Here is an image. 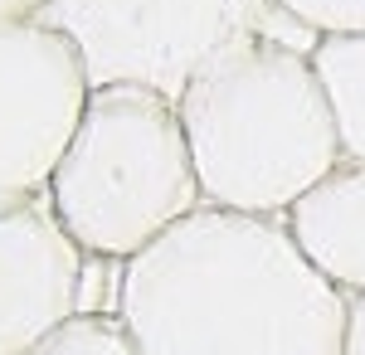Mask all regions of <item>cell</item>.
<instances>
[{"instance_id":"52a82bcc","label":"cell","mask_w":365,"mask_h":355,"mask_svg":"<svg viewBox=\"0 0 365 355\" xmlns=\"http://www.w3.org/2000/svg\"><path fill=\"white\" fill-rule=\"evenodd\" d=\"M312 63L341 132V156L365 161V34H317Z\"/></svg>"},{"instance_id":"30bf717a","label":"cell","mask_w":365,"mask_h":355,"mask_svg":"<svg viewBox=\"0 0 365 355\" xmlns=\"http://www.w3.org/2000/svg\"><path fill=\"white\" fill-rule=\"evenodd\" d=\"M346 355H365V292L346 302Z\"/></svg>"},{"instance_id":"6da1fadb","label":"cell","mask_w":365,"mask_h":355,"mask_svg":"<svg viewBox=\"0 0 365 355\" xmlns=\"http://www.w3.org/2000/svg\"><path fill=\"white\" fill-rule=\"evenodd\" d=\"M346 292L282 215L200 205L117 273L141 355H346Z\"/></svg>"},{"instance_id":"3957f363","label":"cell","mask_w":365,"mask_h":355,"mask_svg":"<svg viewBox=\"0 0 365 355\" xmlns=\"http://www.w3.org/2000/svg\"><path fill=\"white\" fill-rule=\"evenodd\" d=\"M49 205L93 258L127 263L170 224L200 210V175L175 93L146 78L93 83Z\"/></svg>"},{"instance_id":"9c48e42d","label":"cell","mask_w":365,"mask_h":355,"mask_svg":"<svg viewBox=\"0 0 365 355\" xmlns=\"http://www.w3.org/2000/svg\"><path fill=\"white\" fill-rule=\"evenodd\" d=\"M297 29L317 34H365V0H268Z\"/></svg>"},{"instance_id":"ba28073f","label":"cell","mask_w":365,"mask_h":355,"mask_svg":"<svg viewBox=\"0 0 365 355\" xmlns=\"http://www.w3.org/2000/svg\"><path fill=\"white\" fill-rule=\"evenodd\" d=\"M29 355H141V346L117 312H78Z\"/></svg>"},{"instance_id":"277c9868","label":"cell","mask_w":365,"mask_h":355,"mask_svg":"<svg viewBox=\"0 0 365 355\" xmlns=\"http://www.w3.org/2000/svg\"><path fill=\"white\" fill-rule=\"evenodd\" d=\"M93 93V63L49 15H0V210L49 195Z\"/></svg>"},{"instance_id":"7a4b0ae2","label":"cell","mask_w":365,"mask_h":355,"mask_svg":"<svg viewBox=\"0 0 365 355\" xmlns=\"http://www.w3.org/2000/svg\"><path fill=\"white\" fill-rule=\"evenodd\" d=\"M205 205L287 215L341 161V132L312 49L268 29L215 44L175 88Z\"/></svg>"},{"instance_id":"8fae6325","label":"cell","mask_w":365,"mask_h":355,"mask_svg":"<svg viewBox=\"0 0 365 355\" xmlns=\"http://www.w3.org/2000/svg\"><path fill=\"white\" fill-rule=\"evenodd\" d=\"M58 0H0V15H15V20H29V15H49Z\"/></svg>"},{"instance_id":"8992f818","label":"cell","mask_w":365,"mask_h":355,"mask_svg":"<svg viewBox=\"0 0 365 355\" xmlns=\"http://www.w3.org/2000/svg\"><path fill=\"white\" fill-rule=\"evenodd\" d=\"M282 219L331 287L346 297L365 292V161L341 156L302 200H292Z\"/></svg>"},{"instance_id":"5b68a950","label":"cell","mask_w":365,"mask_h":355,"mask_svg":"<svg viewBox=\"0 0 365 355\" xmlns=\"http://www.w3.org/2000/svg\"><path fill=\"white\" fill-rule=\"evenodd\" d=\"M88 263L49 195L0 210V355H29L83 312Z\"/></svg>"}]
</instances>
